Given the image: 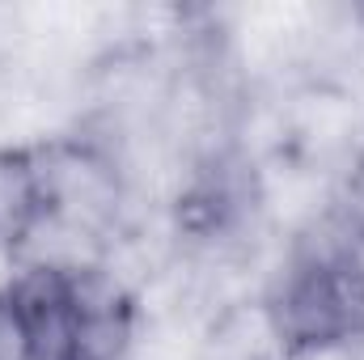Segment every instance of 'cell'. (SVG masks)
Instances as JSON below:
<instances>
[{
  "instance_id": "cell-1",
  "label": "cell",
  "mask_w": 364,
  "mask_h": 360,
  "mask_svg": "<svg viewBox=\"0 0 364 360\" xmlns=\"http://www.w3.org/2000/svg\"><path fill=\"white\" fill-rule=\"evenodd\" d=\"M267 322L288 356L348 352L364 344V259L352 246H326L296 259L275 284Z\"/></svg>"
},
{
  "instance_id": "cell-2",
  "label": "cell",
  "mask_w": 364,
  "mask_h": 360,
  "mask_svg": "<svg viewBox=\"0 0 364 360\" xmlns=\"http://www.w3.org/2000/svg\"><path fill=\"white\" fill-rule=\"evenodd\" d=\"M60 208V170L43 149H0V246L17 250Z\"/></svg>"
},
{
  "instance_id": "cell-3",
  "label": "cell",
  "mask_w": 364,
  "mask_h": 360,
  "mask_svg": "<svg viewBox=\"0 0 364 360\" xmlns=\"http://www.w3.org/2000/svg\"><path fill=\"white\" fill-rule=\"evenodd\" d=\"M246 195L237 191L233 170H203L199 179L182 191L178 199V225L191 233H220L237 212H242Z\"/></svg>"
},
{
  "instance_id": "cell-4",
  "label": "cell",
  "mask_w": 364,
  "mask_h": 360,
  "mask_svg": "<svg viewBox=\"0 0 364 360\" xmlns=\"http://www.w3.org/2000/svg\"><path fill=\"white\" fill-rule=\"evenodd\" d=\"M352 191H356V212L364 216V162H360V170H356V182H352Z\"/></svg>"
},
{
  "instance_id": "cell-5",
  "label": "cell",
  "mask_w": 364,
  "mask_h": 360,
  "mask_svg": "<svg viewBox=\"0 0 364 360\" xmlns=\"http://www.w3.org/2000/svg\"><path fill=\"white\" fill-rule=\"evenodd\" d=\"M348 360H364V344H356V348H348Z\"/></svg>"
},
{
  "instance_id": "cell-6",
  "label": "cell",
  "mask_w": 364,
  "mask_h": 360,
  "mask_svg": "<svg viewBox=\"0 0 364 360\" xmlns=\"http://www.w3.org/2000/svg\"><path fill=\"white\" fill-rule=\"evenodd\" d=\"M259 360H275V356H259Z\"/></svg>"
}]
</instances>
